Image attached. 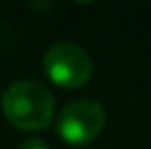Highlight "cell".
<instances>
[{"instance_id":"6da1fadb","label":"cell","mask_w":151,"mask_h":149,"mask_svg":"<svg viewBox=\"0 0 151 149\" xmlns=\"http://www.w3.org/2000/svg\"><path fill=\"white\" fill-rule=\"evenodd\" d=\"M2 112L15 130L40 132L46 130L55 114V96L40 81L20 79L2 92Z\"/></svg>"},{"instance_id":"277c9868","label":"cell","mask_w":151,"mask_h":149,"mask_svg":"<svg viewBox=\"0 0 151 149\" xmlns=\"http://www.w3.org/2000/svg\"><path fill=\"white\" fill-rule=\"evenodd\" d=\"M18 149H48V147H46V143L40 140V138H31V140H24Z\"/></svg>"},{"instance_id":"7a4b0ae2","label":"cell","mask_w":151,"mask_h":149,"mask_svg":"<svg viewBox=\"0 0 151 149\" xmlns=\"http://www.w3.org/2000/svg\"><path fill=\"white\" fill-rule=\"evenodd\" d=\"M44 73L57 88L77 90L92 77V59L81 46L72 42L53 44L44 53Z\"/></svg>"},{"instance_id":"3957f363","label":"cell","mask_w":151,"mask_h":149,"mask_svg":"<svg viewBox=\"0 0 151 149\" xmlns=\"http://www.w3.org/2000/svg\"><path fill=\"white\" fill-rule=\"evenodd\" d=\"M105 127V110L94 99H77L61 110L57 119V134L75 147L88 145Z\"/></svg>"}]
</instances>
